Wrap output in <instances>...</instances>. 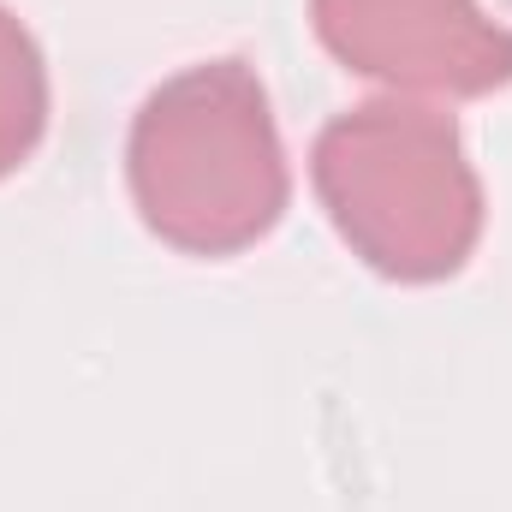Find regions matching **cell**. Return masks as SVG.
<instances>
[{"mask_svg": "<svg viewBox=\"0 0 512 512\" xmlns=\"http://www.w3.org/2000/svg\"><path fill=\"white\" fill-rule=\"evenodd\" d=\"M131 191L143 221L185 251H239L274 227L286 167L262 84L239 60L161 84L131 131Z\"/></svg>", "mask_w": 512, "mask_h": 512, "instance_id": "1", "label": "cell"}, {"mask_svg": "<svg viewBox=\"0 0 512 512\" xmlns=\"http://www.w3.org/2000/svg\"><path fill=\"white\" fill-rule=\"evenodd\" d=\"M316 185L346 245L399 280L453 274L483 227L459 131L429 108L376 102L334 120L316 143Z\"/></svg>", "mask_w": 512, "mask_h": 512, "instance_id": "2", "label": "cell"}, {"mask_svg": "<svg viewBox=\"0 0 512 512\" xmlns=\"http://www.w3.org/2000/svg\"><path fill=\"white\" fill-rule=\"evenodd\" d=\"M322 42L387 84L477 96L512 78V30L477 0H316Z\"/></svg>", "mask_w": 512, "mask_h": 512, "instance_id": "3", "label": "cell"}, {"mask_svg": "<svg viewBox=\"0 0 512 512\" xmlns=\"http://www.w3.org/2000/svg\"><path fill=\"white\" fill-rule=\"evenodd\" d=\"M42 114H48L42 60L18 30V18L0 6V173L30 155V143L42 137Z\"/></svg>", "mask_w": 512, "mask_h": 512, "instance_id": "4", "label": "cell"}]
</instances>
